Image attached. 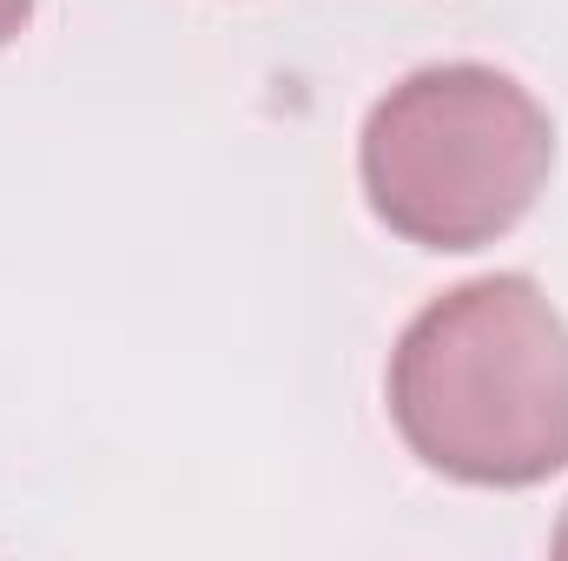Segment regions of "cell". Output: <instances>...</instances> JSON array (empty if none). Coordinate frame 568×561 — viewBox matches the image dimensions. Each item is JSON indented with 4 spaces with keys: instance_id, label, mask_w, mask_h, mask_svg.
Returning <instances> with one entry per match:
<instances>
[{
    "instance_id": "4",
    "label": "cell",
    "mask_w": 568,
    "mask_h": 561,
    "mask_svg": "<svg viewBox=\"0 0 568 561\" xmlns=\"http://www.w3.org/2000/svg\"><path fill=\"white\" fill-rule=\"evenodd\" d=\"M556 555H568V516H562V529H556Z\"/></svg>"
},
{
    "instance_id": "3",
    "label": "cell",
    "mask_w": 568,
    "mask_h": 561,
    "mask_svg": "<svg viewBox=\"0 0 568 561\" xmlns=\"http://www.w3.org/2000/svg\"><path fill=\"white\" fill-rule=\"evenodd\" d=\"M27 20H33V0H0V53L27 33Z\"/></svg>"
},
{
    "instance_id": "1",
    "label": "cell",
    "mask_w": 568,
    "mask_h": 561,
    "mask_svg": "<svg viewBox=\"0 0 568 561\" xmlns=\"http://www.w3.org/2000/svg\"><path fill=\"white\" fill-rule=\"evenodd\" d=\"M384 404L443 482L536 489L568 469V317L523 272L456 284L404 324Z\"/></svg>"
},
{
    "instance_id": "2",
    "label": "cell",
    "mask_w": 568,
    "mask_h": 561,
    "mask_svg": "<svg viewBox=\"0 0 568 561\" xmlns=\"http://www.w3.org/2000/svg\"><path fill=\"white\" fill-rule=\"evenodd\" d=\"M556 172L549 106L503 67L436 60L404 73L357 133L371 218L417 252H483L509 238Z\"/></svg>"
}]
</instances>
